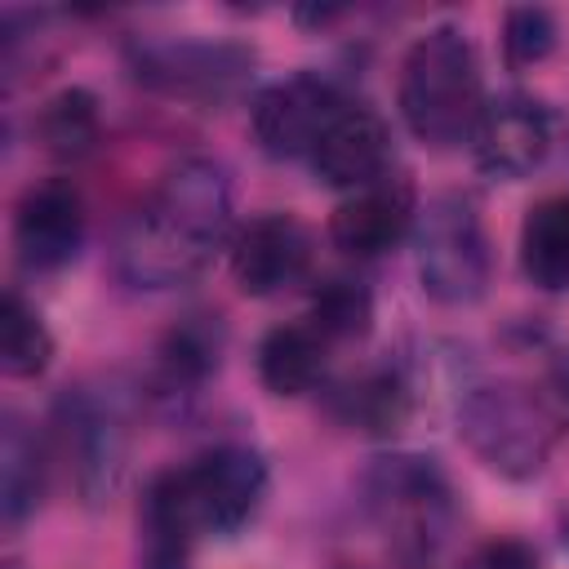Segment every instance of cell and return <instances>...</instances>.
<instances>
[{"label": "cell", "instance_id": "obj_9", "mask_svg": "<svg viewBox=\"0 0 569 569\" xmlns=\"http://www.w3.org/2000/svg\"><path fill=\"white\" fill-rule=\"evenodd\" d=\"M182 480H187L196 520L209 533H236L258 511V502L267 493V467L244 445L209 449L204 458H196V467L182 471Z\"/></svg>", "mask_w": 569, "mask_h": 569}, {"label": "cell", "instance_id": "obj_15", "mask_svg": "<svg viewBox=\"0 0 569 569\" xmlns=\"http://www.w3.org/2000/svg\"><path fill=\"white\" fill-rule=\"evenodd\" d=\"M196 533L200 520L187 498L182 471L156 476L142 498V569H187Z\"/></svg>", "mask_w": 569, "mask_h": 569}, {"label": "cell", "instance_id": "obj_1", "mask_svg": "<svg viewBox=\"0 0 569 569\" xmlns=\"http://www.w3.org/2000/svg\"><path fill=\"white\" fill-rule=\"evenodd\" d=\"M231 227V182L213 160H178L147 204L120 227L116 271L133 289H173L191 280Z\"/></svg>", "mask_w": 569, "mask_h": 569}, {"label": "cell", "instance_id": "obj_23", "mask_svg": "<svg viewBox=\"0 0 569 569\" xmlns=\"http://www.w3.org/2000/svg\"><path fill=\"white\" fill-rule=\"evenodd\" d=\"M373 320V298L356 280H325L311 302V325L325 338H360Z\"/></svg>", "mask_w": 569, "mask_h": 569}, {"label": "cell", "instance_id": "obj_24", "mask_svg": "<svg viewBox=\"0 0 569 569\" xmlns=\"http://www.w3.org/2000/svg\"><path fill=\"white\" fill-rule=\"evenodd\" d=\"M502 49H507V62L511 67L542 62L556 49V18L547 9H538V4L511 9L507 22H502Z\"/></svg>", "mask_w": 569, "mask_h": 569}, {"label": "cell", "instance_id": "obj_17", "mask_svg": "<svg viewBox=\"0 0 569 569\" xmlns=\"http://www.w3.org/2000/svg\"><path fill=\"white\" fill-rule=\"evenodd\" d=\"M520 267L538 289L569 284V196H547L520 227Z\"/></svg>", "mask_w": 569, "mask_h": 569}, {"label": "cell", "instance_id": "obj_3", "mask_svg": "<svg viewBox=\"0 0 569 569\" xmlns=\"http://www.w3.org/2000/svg\"><path fill=\"white\" fill-rule=\"evenodd\" d=\"M458 431L498 476L525 480V476L542 471V462H547L556 436L565 431V422L547 405L542 387L485 382V387H471L462 396Z\"/></svg>", "mask_w": 569, "mask_h": 569}, {"label": "cell", "instance_id": "obj_11", "mask_svg": "<svg viewBox=\"0 0 569 569\" xmlns=\"http://www.w3.org/2000/svg\"><path fill=\"white\" fill-rule=\"evenodd\" d=\"M471 147H476V164L489 178H525L529 169L542 164L551 147V116L542 111V102L507 93L498 102H485Z\"/></svg>", "mask_w": 569, "mask_h": 569}, {"label": "cell", "instance_id": "obj_18", "mask_svg": "<svg viewBox=\"0 0 569 569\" xmlns=\"http://www.w3.org/2000/svg\"><path fill=\"white\" fill-rule=\"evenodd\" d=\"M44 493V453L40 440L27 431V422L4 418L0 436V511L9 525L27 520L40 507Z\"/></svg>", "mask_w": 569, "mask_h": 569}, {"label": "cell", "instance_id": "obj_16", "mask_svg": "<svg viewBox=\"0 0 569 569\" xmlns=\"http://www.w3.org/2000/svg\"><path fill=\"white\" fill-rule=\"evenodd\" d=\"M325 347L329 338L316 325H280L258 347V373L267 391L276 396H302L325 373Z\"/></svg>", "mask_w": 569, "mask_h": 569}, {"label": "cell", "instance_id": "obj_21", "mask_svg": "<svg viewBox=\"0 0 569 569\" xmlns=\"http://www.w3.org/2000/svg\"><path fill=\"white\" fill-rule=\"evenodd\" d=\"M218 351H222V333L218 325H209L204 316H191L187 325H178L164 347H160V369L169 382H200L204 373L218 369Z\"/></svg>", "mask_w": 569, "mask_h": 569}, {"label": "cell", "instance_id": "obj_10", "mask_svg": "<svg viewBox=\"0 0 569 569\" xmlns=\"http://www.w3.org/2000/svg\"><path fill=\"white\" fill-rule=\"evenodd\" d=\"M311 267V236L289 213H262L249 227H240L231 244V276L244 293L271 298L280 289H293Z\"/></svg>", "mask_w": 569, "mask_h": 569}, {"label": "cell", "instance_id": "obj_13", "mask_svg": "<svg viewBox=\"0 0 569 569\" xmlns=\"http://www.w3.org/2000/svg\"><path fill=\"white\" fill-rule=\"evenodd\" d=\"M387 151H391V138H387L382 116L369 111V107H342L333 116V124L325 129V138L316 142L311 164H316L320 182L360 187L365 191V187H373L382 178Z\"/></svg>", "mask_w": 569, "mask_h": 569}, {"label": "cell", "instance_id": "obj_20", "mask_svg": "<svg viewBox=\"0 0 569 569\" xmlns=\"http://www.w3.org/2000/svg\"><path fill=\"white\" fill-rule=\"evenodd\" d=\"M53 356V338L44 329V320L18 298L4 293V311H0V369L9 378H36Z\"/></svg>", "mask_w": 569, "mask_h": 569}, {"label": "cell", "instance_id": "obj_5", "mask_svg": "<svg viewBox=\"0 0 569 569\" xmlns=\"http://www.w3.org/2000/svg\"><path fill=\"white\" fill-rule=\"evenodd\" d=\"M365 502H369V516L387 529V538L409 551H431L436 542H445L453 525L445 476L413 453L378 458L365 476Z\"/></svg>", "mask_w": 569, "mask_h": 569}, {"label": "cell", "instance_id": "obj_25", "mask_svg": "<svg viewBox=\"0 0 569 569\" xmlns=\"http://www.w3.org/2000/svg\"><path fill=\"white\" fill-rule=\"evenodd\" d=\"M462 569H538V556L525 542L502 538V542H485Z\"/></svg>", "mask_w": 569, "mask_h": 569}, {"label": "cell", "instance_id": "obj_19", "mask_svg": "<svg viewBox=\"0 0 569 569\" xmlns=\"http://www.w3.org/2000/svg\"><path fill=\"white\" fill-rule=\"evenodd\" d=\"M40 142L58 160H80L98 142V102L89 89H62L40 111Z\"/></svg>", "mask_w": 569, "mask_h": 569}, {"label": "cell", "instance_id": "obj_26", "mask_svg": "<svg viewBox=\"0 0 569 569\" xmlns=\"http://www.w3.org/2000/svg\"><path fill=\"white\" fill-rule=\"evenodd\" d=\"M542 396H547V405L556 409V418L565 422V431H569V351H560L551 365H547V373H542Z\"/></svg>", "mask_w": 569, "mask_h": 569}, {"label": "cell", "instance_id": "obj_2", "mask_svg": "<svg viewBox=\"0 0 569 569\" xmlns=\"http://www.w3.org/2000/svg\"><path fill=\"white\" fill-rule=\"evenodd\" d=\"M485 111L480 62L458 27L427 31L400 71V116L427 147H453L476 133Z\"/></svg>", "mask_w": 569, "mask_h": 569}, {"label": "cell", "instance_id": "obj_8", "mask_svg": "<svg viewBox=\"0 0 569 569\" xmlns=\"http://www.w3.org/2000/svg\"><path fill=\"white\" fill-rule=\"evenodd\" d=\"M342 107L347 102H338V89L329 80L289 76V80H280V84L258 93V102H253V138H258V147L267 156H280V160L311 156Z\"/></svg>", "mask_w": 569, "mask_h": 569}, {"label": "cell", "instance_id": "obj_7", "mask_svg": "<svg viewBox=\"0 0 569 569\" xmlns=\"http://www.w3.org/2000/svg\"><path fill=\"white\" fill-rule=\"evenodd\" d=\"M253 67V53L240 44H209V40H160L142 44L133 53V71L142 84L169 93V98H227L244 71Z\"/></svg>", "mask_w": 569, "mask_h": 569}, {"label": "cell", "instance_id": "obj_14", "mask_svg": "<svg viewBox=\"0 0 569 569\" xmlns=\"http://www.w3.org/2000/svg\"><path fill=\"white\" fill-rule=\"evenodd\" d=\"M413 218V191L405 182H373L342 200L329 218V236L351 258H378L409 231Z\"/></svg>", "mask_w": 569, "mask_h": 569}, {"label": "cell", "instance_id": "obj_4", "mask_svg": "<svg viewBox=\"0 0 569 569\" xmlns=\"http://www.w3.org/2000/svg\"><path fill=\"white\" fill-rule=\"evenodd\" d=\"M418 280L427 298L467 307L489 284V240L467 196H436L418 222Z\"/></svg>", "mask_w": 569, "mask_h": 569}, {"label": "cell", "instance_id": "obj_6", "mask_svg": "<svg viewBox=\"0 0 569 569\" xmlns=\"http://www.w3.org/2000/svg\"><path fill=\"white\" fill-rule=\"evenodd\" d=\"M58 436L71 458L76 485L89 502L107 498L124 471L129 405L116 387H76L58 400Z\"/></svg>", "mask_w": 569, "mask_h": 569}, {"label": "cell", "instance_id": "obj_22", "mask_svg": "<svg viewBox=\"0 0 569 569\" xmlns=\"http://www.w3.org/2000/svg\"><path fill=\"white\" fill-rule=\"evenodd\" d=\"M342 413L365 431H396L409 413V391L396 373H369L342 391Z\"/></svg>", "mask_w": 569, "mask_h": 569}, {"label": "cell", "instance_id": "obj_12", "mask_svg": "<svg viewBox=\"0 0 569 569\" xmlns=\"http://www.w3.org/2000/svg\"><path fill=\"white\" fill-rule=\"evenodd\" d=\"M80 236H84V204L71 182L53 178V182L31 187L18 200L13 244L31 271H53V267L71 262V253L80 249Z\"/></svg>", "mask_w": 569, "mask_h": 569}]
</instances>
